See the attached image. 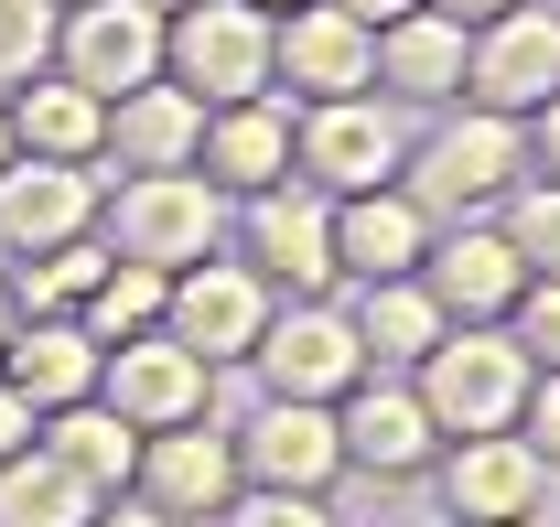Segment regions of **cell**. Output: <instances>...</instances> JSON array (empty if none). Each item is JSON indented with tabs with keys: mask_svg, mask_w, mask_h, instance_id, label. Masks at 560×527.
Here are the masks:
<instances>
[{
	"mask_svg": "<svg viewBox=\"0 0 560 527\" xmlns=\"http://www.w3.org/2000/svg\"><path fill=\"white\" fill-rule=\"evenodd\" d=\"M33 442L66 462L75 484H97V495H130V473H140V431L108 409V398H75V409H44L33 420Z\"/></svg>",
	"mask_w": 560,
	"mask_h": 527,
	"instance_id": "25",
	"label": "cell"
},
{
	"mask_svg": "<svg viewBox=\"0 0 560 527\" xmlns=\"http://www.w3.org/2000/svg\"><path fill=\"white\" fill-rule=\"evenodd\" d=\"M11 453H33V409L0 388V462H11Z\"/></svg>",
	"mask_w": 560,
	"mask_h": 527,
	"instance_id": "35",
	"label": "cell"
},
{
	"mask_svg": "<svg viewBox=\"0 0 560 527\" xmlns=\"http://www.w3.org/2000/svg\"><path fill=\"white\" fill-rule=\"evenodd\" d=\"M0 344H11V324H0Z\"/></svg>",
	"mask_w": 560,
	"mask_h": 527,
	"instance_id": "43",
	"label": "cell"
},
{
	"mask_svg": "<svg viewBox=\"0 0 560 527\" xmlns=\"http://www.w3.org/2000/svg\"><path fill=\"white\" fill-rule=\"evenodd\" d=\"M97 366H108V344L75 324V313H44V324H22L0 344V388L22 398L33 420L44 409H75V398H97Z\"/></svg>",
	"mask_w": 560,
	"mask_h": 527,
	"instance_id": "21",
	"label": "cell"
},
{
	"mask_svg": "<svg viewBox=\"0 0 560 527\" xmlns=\"http://www.w3.org/2000/svg\"><path fill=\"white\" fill-rule=\"evenodd\" d=\"M237 442L215 431V420H184V431H140V473H130V495L151 506L162 527H206L237 506Z\"/></svg>",
	"mask_w": 560,
	"mask_h": 527,
	"instance_id": "13",
	"label": "cell"
},
{
	"mask_svg": "<svg viewBox=\"0 0 560 527\" xmlns=\"http://www.w3.org/2000/svg\"><path fill=\"white\" fill-rule=\"evenodd\" d=\"M248 366H259V388L270 398H335L366 377V344H355L346 302H270V333L248 344Z\"/></svg>",
	"mask_w": 560,
	"mask_h": 527,
	"instance_id": "10",
	"label": "cell"
},
{
	"mask_svg": "<svg viewBox=\"0 0 560 527\" xmlns=\"http://www.w3.org/2000/svg\"><path fill=\"white\" fill-rule=\"evenodd\" d=\"M517 527H539V517H517Z\"/></svg>",
	"mask_w": 560,
	"mask_h": 527,
	"instance_id": "44",
	"label": "cell"
},
{
	"mask_svg": "<svg viewBox=\"0 0 560 527\" xmlns=\"http://www.w3.org/2000/svg\"><path fill=\"white\" fill-rule=\"evenodd\" d=\"M270 33H280V11H259V0H195V11H162V75L195 86L206 108L270 97Z\"/></svg>",
	"mask_w": 560,
	"mask_h": 527,
	"instance_id": "3",
	"label": "cell"
},
{
	"mask_svg": "<svg viewBox=\"0 0 560 527\" xmlns=\"http://www.w3.org/2000/svg\"><path fill=\"white\" fill-rule=\"evenodd\" d=\"M399 162H410V130H399L388 97H324V108L291 119V173H302L313 195H335V204L399 184Z\"/></svg>",
	"mask_w": 560,
	"mask_h": 527,
	"instance_id": "5",
	"label": "cell"
},
{
	"mask_svg": "<svg viewBox=\"0 0 560 527\" xmlns=\"http://www.w3.org/2000/svg\"><path fill=\"white\" fill-rule=\"evenodd\" d=\"M215 237H226V195L206 173H130L108 204V248L140 269H195L215 259Z\"/></svg>",
	"mask_w": 560,
	"mask_h": 527,
	"instance_id": "6",
	"label": "cell"
},
{
	"mask_svg": "<svg viewBox=\"0 0 560 527\" xmlns=\"http://www.w3.org/2000/svg\"><path fill=\"white\" fill-rule=\"evenodd\" d=\"M495 237L517 248V269H528V280H560V184H539V173H528L517 195L495 204Z\"/></svg>",
	"mask_w": 560,
	"mask_h": 527,
	"instance_id": "29",
	"label": "cell"
},
{
	"mask_svg": "<svg viewBox=\"0 0 560 527\" xmlns=\"http://www.w3.org/2000/svg\"><path fill=\"white\" fill-rule=\"evenodd\" d=\"M162 291H173V269L108 259V269H97V291L75 302V324L97 333V344H130V333H162Z\"/></svg>",
	"mask_w": 560,
	"mask_h": 527,
	"instance_id": "28",
	"label": "cell"
},
{
	"mask_svg": "<svg viewBox=\"0 0 560 527\" xmlns=\"http://www.w3.org/2000/svg\"><path fill=\"white\" fill-rule=\"evenodd\" d=\"M86 226H97V173L86 162H33V151L0 162V248L11 259H44Z\"/></svg>",
	"mask_w": 560,
	"mask_h": 527,
	"instance_id": "17",
	"label": "cell"
},
{
	"mask_svg": "<svg viewBox=\"0 0 560 527\" xmlns=\"http://www.w3.org/2000/svg\"><path fill=\"white\" fill-rule=\"evenodd\" d=\"M560 97V11L550 0H517L475 22V55H464V108H495V119H539Z\"/></svg>",
	"mask_w": 560,
	"mask_h": 527,
	"instance_id": "7",
	"label": "cell"
},
{
	"mask_svg": "<svg viewBox=\"0 0 560 527\" xmlns=\"http://www.w3.org/2000/svg\"><path fill=\"white\" fill-rule=\"evenodd\" d=\"M291 97H237V108H206V140H195V173H206L215 195H270L280 173H291Z\"/></svg>",
	"mask_w": 560,
	"mask_h": 527,
	"instance_id": "19",
	"label": "cell"
},
{
	"mask_svg": "<svg viewBox=\"0 0 560 527\" xmlns=\"http://www.w3.org/2000/svg\"><path fill=\"white\" fill-rule=\"evenodd\" d=\"M97 398L130 431H184V420H215V366L195 344H173V333H130V344H108Z\"/></svg>",
	"mask_w": 560,
	"mask_h": 527,
	"instance_id": "14",
	"label": "cell"
},
{
	"mask_svg": "<svg viewBox=\"0 0 560 527\" xmlns=\"http://www.w3.org/2000/svg\"><path fill=\"white\" fill-rule=\"evenodd\" d=\"M0 162H11V108H0Z\"/></svg>",
	"mask_w": 560,
	"mask_h": 527,
	"instance_id": "39",
	"label": "cell"
},
{
	"mask_svg": "<svg viewBox=\"0 0 560 527\" xmlns=\"http://www.w3.org/2000/svg\"><path fill=\"white\" fill-rule=\"evenodd\" d=\"M420 11H442V22H464V33H475V22H495V11H517V0H420Z\"/></svg>",
	"mask_w": 560,
	"mask_h": 527,
	"instance_id": "37",
	"label": "cell"
},
{
	"mask_svg": "<svg viewBox=\"0 0 560 527\" xmlns=\"http://www.w3.org/2000/svg\"><path fill=\"white\" fill-rule=\"evenodd\" d=\"M270 280L237 259V248H215V259H195V269H173V291H162V333L173 344H195L206 366H237L259 333H270Z\"/></svg>",
	"mask_w": 560,
	"mask_h": 527,
	"instance_id": "8",
	"label": "cell"
},
{
	"mask_svg": "<svg viewBox=\"0 0 560 527\" xmlns=\"http://www.w3.org/2000/svg\"><path fill=\"white\" fill-rule=\"evenodd\" d=\"M399 184L431 226H475L528 184V119H495V108H431V130L410 140Z\"/></svg>",
	"mask_w": 560,
	"mask_h": 527,
	"instance_id": "1",
	"label": "cell"
},
{
	"mask_svg": "<svg viewBox=\"0 0 560 527\" xmlns=\"http://www.w3.org/2000/svg\"><path fill=\"white\" fill-rule=\"evenodd\" d=\"M151 11H195V0H151Z\"/></svg>",
	"mask_w": 560,
	"mask_h": 527,
	"instance_id": "40",
	"label": "cell"
},
{
	"mask_svg": "<svg viewBox=\"0 0 560 527\" xmlns=\"http://www.w3.org/2000/svg\"><path fill=\"white\" fill-rule=\"evenodd\" d=\"M237 259L291 302H335V195H313L302 173H280L270 195H237Z\"/></svg>",
	"mask_w": 560,
	"mask_h": 527,
	"instance_id": "4",
	"label": "cell"
},
{
	"mask_svg": "<svg viewBox=\"0 0 560 527\" xmlns=\"http://www.w3.org/2000/svg\"><path fill=\"white\" fill-rule=\"evenodd\" d=\"M517 431H528V453L560 473V366H539V377H528V409H517Z\"/></svg>",
	"mask_w": 560,
	"mask_h": 527,
	"instance_id": "33",
	"label": "cell"
},
{
	"mask_svg": "<svg viewBox=\"0 0 560 527\" xmlns=\"http://www.w3.org/2000/svg\"><path fill=\"white\" fill-rule=\"evenodd\" d=\"M464 55H475L464 22L410 11V22L377 33V97H388V108H464Z\"/></svg>",
	"mask_w": 560,
	"mask_h": 527,
	"instance_id": "22",
	"label": "cell"
},
{
	"mask_svg": "<svg viewBox=\"0 0 560 527\" xmlns=\"http://www.w3.org/2000/svg\"><path fill=\"white\" fill-rule=\"evenodd\" d=\"M0 108H11V151H33V162H97L108 151V97H86L75 75H33Z\"/></svg>",
	"mask_w": 560,
	"mask_h": 527,
	"instance_id": "24",
	"label": "cell"
},
{
	"mask_svg": "<svg viewBox=\"0 0 560 527\" xmlns=\"http://www.w3.org/2000/svg\"><path fill=\"white\" fill-rule=\"evenodd\" d=\"M97 506H108V495H97V484H75L44 442L0 462V527H86Z\"/></svg>",
	"mask_w": 560,
	"mask_h": 527,
	"instance_id": "27",
	"label": "cell"
},
{
	"mask_svg": "<svg viewBox=\"0 0 560 527\" xmlns=\"http://www.w3.org/2000/svg\"><path fill=\"white\" fill-rule=\"evenodd\" d=\"M55 11H75V0H55Z\"/></svg>",
	"mask_w": 560,
	"mask_h": 527,
	"instance_id": "42",
	"label": "cell"
},
{
	"mask_svg": "<svg viewBox=\"0 0 560 527\" xmlns=\"http://www.w3.org/2000/svg\"><path fill=\"white\" fill-rule=\"evenodd\" d=\"M335 442H346V473H366V484H431V462H442V431H431L420 388L377 377V366L335 398Z\"/></svg>",
	"mask_w": 560,
	"mask_h": 527,
	"instance_id": "9",
	"label": "cell"
},
{
	"mask_svg": "<svg viewBox=\"0 0 560 527\" xmlns=\"http://www.w3.org/2000/svg\"><path fill=\"white\" fill-rule=\"evenodd\" d=\"M528 173H539V184H560V97L528 119Z\"/></svg>",
	"mask_w": 560,
	"mask_h": 527,
	"instance_id": "34",
	"label": "cell"
},
{
	"mask_svg": "<svg viewBox=\"0 0 560 527\" xmlns=\"http://www.w3.org/2000/svg\"><path fill=\"white\" fill-rule=\"evenodd\" d=\"M259 11H302V0H259Z\"/></svg>",
	"mask_w": 560,
	"mask_h": 527,
	"instance_id": "41",
	"label": "cell"
},
{
	"mask_svg": "<svg viewBox=\"0 0 560 527\" xmlns=\"http://www.w3.org/2000/svg\"><path fill=\"white\" fill-rule=\"evenodd\" d=\"M431 237H442V226L410 204V184H377V195L335 204V269H346L355 291H366V280H420Z\"/></svg>",
	"mask_w": 560,
	"mask_h": 527,
	"instance_id": "20",
	"label": "cell"
},
{
	"mask_svg": "<svg viewBox=\"0 0 560 527\" xmlns=\"http://www.w3.org/2000/svg\"><path fill=\"white\" fill-rule=\"evenodd\" d=\"M226 442H237L248 484H280V495H335L346 484V442H335V409L324 398H259Z\"/></svg>",
	"mask_w": 560,
	"mask_h": 527,
	"instance_id": "15",
	"label": "cell"
},
{
	"mask_svg": "<svg viewBox=\"0 0 560 527\" xmlns=\"http://www.w3.org/2000/svg\"><path fill=\"white\" fill-rule=\"evenodd\" d=\"M346 324H355V344H366V366H377V377H410L420 355H431V344L453 333V313H442V302H431L420 280H366Z\"/></svg>",
	"mask_w": 560,
	"mask_h": 527,
	"instance_id": "26",
	"label": "cell"
},
{
	"mask_svg": "<svg viewBox=\"0 0 560 527\" xmlns=\"http://www.w3.org/2000/svg\"><path fill=\"white\" fill-rule=\"evenodd\" d=\"M86 527H162V517H151V506H140V495H130V506H119V495H108V506H97V517H86Z\"/></svg>",
	"mask_w": 560,
	"mask_h": 527,
	"instance_id": "38",
	"label": "cell"
},
{
	"mask_svg": "<svg viewBox=\"0 0 560 527\" xmlns=\"http://www.w3.org/2000/svg\"><path fill=\"white\" fill-rule=\"evenodd\" d=\"M420 291H431L453 324H506V302L528 291V269H517V248L495 237V215H475V226H442V237H431Z\"/></svg>",
	"mask_w": 560,
	"mask_h": 527,
	"instance_id": "18",
	"label": "cell"
},
{
	"mask_svg": "<svg viewBox=\"0 0 560 527\" xmlns=\"http://www.w3.org/2000/svg\"><path fill=\"white\" fill-rule=\"evenodd\" d=\"M431 495H442V517H453V527H517V517H539L550 462L528 453V431H475V442H442Z\"/></svg>",
	"mask_w": 560,
	"mask_h": 527,
	"instance_id": "12",
	"label": "cell"
},
{
	"mask_svg": "<svg viewBox=\"0 0 560 527\" xmlns=\"http://www.w3.org/2000/svg\"><path fill=\"white\" fill-rule=\"evenodd\" d=\"M55 0H0V86H33V75L55 66Z\"/></svg>",
	"mask_w": 560,
	"mask_h": 527,
	"instance_id": "30",
	"label": "cell"
},
{
	"mask_svg": "<svg viewBox=\"0 0 560 527\" xmlns=\"http://www.w3.org/2000/svg\"><path fill=\"white\" fill-rule=\"evenodd\" d=\"M335 11H346V22H366V33H388V22H410L420 0H335Z\"/></svg>",
	"mask_w": 560,
	"mask_h": 527,
	"instance_id": "36",
	"label": "cell"
},
{
	"mask_svg": "<svg viewBox=\"0 0 560 527\" xmlns=\"http://www.w3.org/2000/svg\"><path fill=\"white\" fill-rule=\"evenodd\" d=\"M195 140H206V97L173 86V75L108 97V151H119V173H195Z\"/></svg>",
	"mask_w": 560,
	"mask_h": 527,
	"instance_id": "23",
	"label": "cell"
},
{
	"mask_svg": "<svg viewBox=\"0 0 560 527\" xmlns=\"http://www.w3.org/2000/svg\"><path fill=\"white\" fill-rule=\"evenodd\" d=\"M506 344H517L528 366H560V280H528V291L506 302Z\"/></svg>",
	"mask_w": 560,
	"mask_h": 527,
	"instance_id": "32",
	"label": "cell"
},
{
	"mask_svg": "<svg viewBox=\"0 0 560 527\" xmlns=\"http://www.w3.org/2000/svg\"><path fill=\"white\" fill-rule=\"evenodd\" d=\"M55 75H75L86 97H130L162 75V11L151 0H75L55 22Z\"/></svg>",
	"mask_w": 560,
	"mask_h": 527,
	"instance_id": "16",
	"label": "cell"
},
{
	"mask_svg": "<svg viewBox=\"0 0 560 527\" xmlns=\"http://www.w3.org/2000/svg\"><path fill=\"white\" fill-rule=\"evenodd\" d=\"M528 355L506 344V324H453L431 355L410 366L420 409H431V431L442 442H475V431H517V409H528Z\"/></svg>",
	"mask_w": 560,
	"mask_h": 527,
	"instance_id": "2",
	"label": "cell"
},
{
	"mask_svg": "<svg viewBox=\"0 0 560 527\" xmlns=\"http://www.w3.org/2000/svg\"><path fill=\"white\" fill-rule=\"evenodd\" d=\"M215 527H346L335 517V495H280V484H237V506Z\"/></svg>",
	"mask_w": 560,
	"mask_h": 527,
	"instance_id": "31",
	"label": "cell"
},
{
	"mask_svg": "<svg viewBox=\"0 0 560 527\" xmlns=\"http://www.w3.org/2000/svg\"><path fill=\"white\" fill-rule=\"evenodd\" d=\"M270 86L291 97V108L377 97V33L346 22L335 0H302V11H280V33H270Z\"/></svg>",
	"mask_w": 560,
	"mask_h": 527,
	"instance_id": "11",
	"label": "cell"
}]
</instances>
